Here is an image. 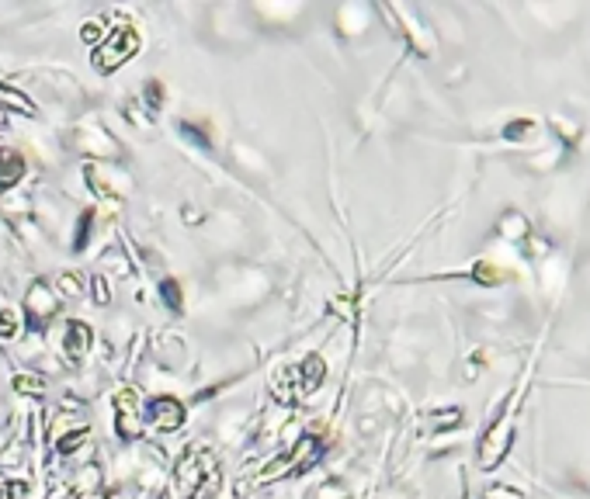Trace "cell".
<instances>
[{"label":"cell","instance_id":"6da1fadb","mask_svg":"<svg viewBox=\"0 0 590 499\" xmlns=\"http://www.w3.org/2000/svg\"><path fill=\"white\" fill-rule=\"evenodd\" d=\"M135 53H139V31L129 25H122V28H115L105 42L94 49V66H98L101 73H115V70L125 66Z\"/></svg>","mask_w":590,"mask_h":499},{"label":"cell","instance_id":"7a4b0ae2","mask_svg":"<svg viewBox=\"0 0 590 499\" xmlns=\"http://www.w3.org/2000/svg\"><path fill=\"white\" fill-rule=\"evenodd\" d=\"M56 291H53V285H46V281H35L31 288H28V295H25V312H28V319H31V330L35 333H42L46 330V322L56 315Z\"/></svg>","mask_w":590,"mask_h":499},{"label":"cell","instance_id":"3957f363","mask_svg":"<svg viewBox=\"0 0 590 499\" xmlns=\"http://www.w3.org/2000/svg\"><path fill=\"white\" fill-rule=\"evenodd\" d=\"M115 434L122 441H135L143 434V416L135 409V392L125 389V392L115 395Z\"/></svg>","mask_w":590,"mask_h":499},{"label":"cell","instance_id":"277c9868","mask_svg":"<svg viewBox=\"0 0 590 499\" xmlns=\"http://www.w3.org/2000/svg\"><path fill=\"white\" fill-rule=\"evenodd\" d=\"M146 420L157 423L160 430H177L185 423V406L170 395H157V399L146 402Z\"/></svg>","mask_w":590,"mask_h":499},{"label":"cell","instance_id":"5b68a950","mask_svg":"<svg viewBox=\"0 0 590 499\" xmlns=\"http://www.w3.org/2000/svg\"><path fill=\"white\" fill-rule=\"evenodd\" d=\"M90 340H94V330L81 322V319H70L66 322V333H63V350H66V357H70V364H77L83 354L90 350Z\"/></svg>","mask_w":590,"mask_h":499},{"label":"cell","instance_id":"8992f818","mask_svg":"<svg viewBox=\"0 0 590 499\" xmlns=\"http://www.w3.org/2000/svg\"><path fill=\"white\" fill-rule=\"evenodd\" d=\"M323 374H326V368H323L320 354H309V357L295 368V378H299V389H302V392H316L323 385Z\"/></svg>","mask_w":590,"mask_h":499},{"label":"cell","instance_id":"52a82bcc","mask_svg":"<svg viewBox=\"0 0 590 499\" xmlns=\"http://www.w3.org/2000/svg\"><path fill=\"white\" fill-rule=\"evenodd\" d=\"M21 177H25V159L18 157L14 149H0V191L14 187Z\"/></svg>","mask_w":590,"mask_h":499},{"label":"cell","instance_id":"ba28073f","mask_svg":"<svg viewBox=\"0 0 590 499\" xmlns=\"http://www.w3.org/2000/svg\"><path fill=\"white\" fill-rule=\"evenodd\" d=\"M0 105L14 107V111H21V115H35V101L25 98L18 87H11V83H0Z\"/></svg>","mask_w":590,"mask_h":499},{"label":"cell","instance_id":"9c48e42d","mask_svg":"<svg viewBox=\"0 0 590 499\" xmlns=\"http://www.w3.org/2000/svg\"><path fill=\"white\" fill-rule=\"evenodd\" d=\"M299 385H295V368H281V374L274 378V399L278 402H285V406H292L299 392H295Z\"/></svg>","mask_w":590,"mask_h":499},{"label":"cell","instance_id":"30bf717a","mask_svg":"<svg viewBox=\"0 0 590 499\" xmlns=\"http://www.w3.org/2000/svg\"><path fill=\"white\" fill-rule=\"evenodd\" d=\"M143 105H146V115L150 118H157L163 107V83L160 80H150L146 87H143Z\"/></svg>","mask_w":590,"mask_h":499},{"label":"cell","instance_id":"8fae6325","mask_svg":"<svg viewBox=\"0 0 590 499\" xmlns=\"http://www.w3.org/2000/svg\"><path fill=\"white\" fill-rule=\"evenodd\" d=\"M160 295H163V302H167V309H174V312H181V309H185L181 285H177L174 278H163V281H160Z\"/></svg>","mask_w":590,"mask_h":499},{"label":"cell","instance_id":"7c38bea8","mask_svg":"<svg viewBox=\"0 0 590 499\" xmlns=\"http://www.w3.org/2000/svg\"><path fill=\"white\" fill-rule=\"evenodd\" d=\"M90 229H94V211L87 209V211H81V219H77V233H73V250H83V246H87V239H90Z\"/></svg>","mask_w":590,"mask_h":499},{"label":"cell","instance_id":"4fadbf2b","mask_svg":"<svg viewBox=\"0 0 590 499\" xmlns=\"http://www.w3.org/2000/svg\"><path fill=\"white\" fill-rule=\"evenodd\" d=\"M11 385H14L21 395H38L42 392V378H38V374H14Z\"/></svg>","mask_w":590,"mask_h":499},{"label":"cell","instance_id":"5bb4252c","mask_svg":"<svg viewBox=\"0 0 590 499\" xmlns=\"http://www.w3.org/2000/svg\"><path fill=\"white\" fill-rule=\"evenodd\" d=\"M83 441H87V426L73 430V434H66V437H63V441L56 444V451H59V454H73V451H77V447H81Z\"/></svg>","mask_w":590,"mask_h":499},{"label":"cell","instance_id":"9a60e30c","mask_svg":"<svg viewBox=\"0 0 590 499\" xmlns=\"http://www.w3.org/2000/svg\"><path fill=\"white\" fill-rule=\"evenodd\" d=\"M0 337L4 340L18 337V315L11 312V309H0Z\"/></svg>","mask_w":590,"mask_h":499},{"label":"cell","instance_id":"2e32d148","mask_svg":"<svg viewBox=\"0 0 590 499\" xmlns=\"http://www.w3.org/2000/svg\"><path fill=\"white\" fill-rule=\"evenodd\" d=\"M181 135H188L191 142H198L202 149H209V146H212V142H209V135H205V129H195L191 122H181Z\"/></svg>","mask_w":590,"mask_h":499},{"label":"cell","instance_id":"e0dca14e","mask_svg":"<svg viewBox=\"0 0 590 499\" xmlns=\"http://www.w3.org/2000/svg\"><path fill=\"white\" fill-rule=\"evenodd\" d=\"M59 291H66V295H81L83 291L81 278H77V274H63V278H59Z\"/></svg>","mask_w":590,"mask_h":499},{"label":"cell","instance_id":"ac0fdd59","mask_svg":"<svg viewBox=\"0 0 590 499\" xmlns=\"http://www.w3.org/2000/svg\"><path fill=\"white\" fill-rule=\"evenodd\" d=\"M313 499H348V493L337 485V482H330V485H323V489H316V496Z\"/></svg>","mask_w":590,"mask_h":499},{"label":"cell","instance_id":"d6986e66","mask_svg":"<svg viewBox=\"0 0 590 499\" xmlns=\"http://www.w3.org/2000/svg\"><path fill=\"white\" fill-rule=\"evenodd\" d=\"M98 35H101V21H87V25L81 28L83 42H98Z\"/></svg>","mask_w":590,"mask_h":499},{"label":"cell","instance_id":"ffe728a7","mask_svg":"<svg viewBox=\"0 0 590 499\" xmlns=\"http://www.w3.org/2000/svg\"><path fill=\"white\" fill-rule=\"evenodd\" d=\"M94 298H98V305H108V285H105V278H94Z\"/></svg>","mask_w":590,"mask_h":499},{"label":"cell","instance_id":"44dd1931","mask_svg":"<svg viewBox=\"0 0 590 499\" xmlns=\"http://www.w3.org/2000/svg\"><path fill=\"white\" fill-rule=\"evenodd\" d=\"M11 496V489H0V499H7Z\"/></svg>","mask_w":590,"mask_h":499},{"label":"cell","instance_id":"7402d4cb","mask_svg":"<svg viewBox=\"0 0 590 499\" xmlns=\"http://www.w3.org/2000/svg\"><path fill=\"white\" fill-rule=\"evenodd\" d=\"M90 499H101V496H90Z\"/></svg>","mask_w":590,"mask_h":499},{"label":"cell","instance_id":"603a6c76","mask_svg":"<svg viewBox=\"0 0 590 499\" xmlns=\"http://www.w3.org/2000/svg\"><path fill=\"white\" fill-rule=\"evenodd\" d=\"M0 122H4V115H0Z\"/></svg>","mask_w":590,"mask_h":499}]
</instances>
